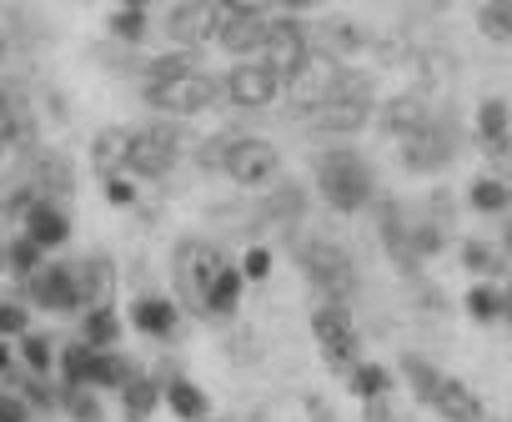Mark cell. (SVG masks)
Segmentation results:
<instances>
[{"label": "cell", "mask_w": 512, "mask_h": 422, "mask_svg": "<svg viewBox=\"0 0 512 422\" xmlns=\"http://www.w3.org/2000/svg\"><path fill=\"white\" fill-rule=\"evenodd\" d=\"M502 247H507V257H512V222H507V237H502Z\"/></svg>", "instance_id": "54"}, {"label": "cell", "mask_w": 512, "mask_h": 422, "mask_svg": "<svg viewBox=\"0 0 512 422\" xmlns=\"http://www.w3.org/2000/svg\"><path fill=\"white\" fill-rule=\"evenodd\" d=\"M297 262H302V272H307V282L317 287L322 302H352V292H357V267H352V257H347L337 242L312 237V242L297 247Z\"/></svg>", "instance_id": "2"}, {"label": "cell", "mask_w": 512, "mask_h": 422, "mask_svg": "<svg viewBox=\"0 0 512 422\" xmlns=\"http://www.w3.org/2000/svg\"><path fill=\"white\" fill-rule=\"evenodd\" d=\"M201 422H216V417H201Z\"/></svg>", "instance_id": "58"}, {"label": "cell", "mask_w": 512, "mask_h": 422, "mask_svg": "<svg viewBox=\"0 0 512 422\" xmlns=\"http://www.w3.org/2000/svg\"><path fill=\"white\" fill-rule=\"evenodd\" d=\"M377 121H382V131H387V136L407 141L412 131H422V126L432 121V111L422 106V96H392V101H382V106H377Z\"/></svg>", "instance_id": "18"}, {"label": "cell", "mask_w": 512, "mask_h": 422, "mask_svg": "<svg viewBox=\"0 0 512 422\" xmlns=\"http://www.w3.org/2000/svg\"><path fill=\"white\" fill-rule=\"evenodd\" d=\"M447 161H452V131L442 121H427L422 131H412L402 141V166H412V171H442Z\"/></svg>", "instance_id": "14"}, {"label": "cell", "mask_w": 512, "mask_h": 422, "mask_svg": "<svg viewBox=\"0 0 512 422\" xmlns=\"http://www.w3.org/2000/svg\"><path fill=\"white\" fill-rule=\"evenodd\" d=\"M282 86H287V81H282L272 66H262V61H236V66L221 76V96H226L231 106H241V111L277 106Z\"/></svg>", "instance_id": "6"}, {"label": "cell", "mask_w": 512, "mask_h": 422, "mask_svg": "<svg viewBox=\"0 0 512 422\" xmlns=\"http://www.w3.org/2000/svg\"><path fill=\"white\" fill-rule=\"evenodd\" d=\"M427 407H432L437 417H447V422H482V402H477V392H472L467 382L447 377V372L437 377V387H432Z\"/></svg>", "instance_id": "15"}, {"label": "cell", "mask_w": 512, "mask_h": 422, "mask_svg": "<svg viewBox=\"0 0 512 422\" xmlns=\"http://www.w3.org/2000/svg\"><path fill=\"white\" fill-rule=\"evenodd\" d=\"M502 322L512 327V282H507V292H502Z\"/></svg>", "instance_id": "52"}, {"label": "cell", "mask_w": 512, "mask_h": 422, "mask_svg": "<svg viewBox=\"0 0 512 422\" xmlns=\"http://www.w3.org/2000/svg\"><path fill=\"white\" fill-rule=\"evenodd\" d=\"M171 161H176V131H166V126L131 131V151H126V171H131V176L156 181V176L171 171Z\"/></svg>", "instance_id": "10"}, {"label": "cell", "mask_w": 512, "mask_h": 422, "mask_svg": "<svg viewBox=\"0 0 512 422\" xmlns=\"http://www.w3.org/2000/svg\"><path fill=\"white\" fill-rule=\"evenodd\" d=\"M131 372H136V357H121V352H111V347H101L96 352V377H91V387H126L131 382Z\"/></svg>", "instance_id": "32"}, {"label": "cell", "mask_w": 512, "mask_h": 422, "mask_svg": "<svg viewBox=\"0 0 512 422\" xmlns=\"http://www.w3.org/2000/svg\"><path fill=\"white\" fill-rule=\"evenodd\" d=\"M221 101V76H211V71H186L181 81H171V86H146V106H156V111H166V116H201V111H211Z\"/></svg>", "instance_id": "5"}, {"label": "cell", "mask_w": 512, "mask_h": 422, "mask_svg": "<svg viewBox=\"0 0 512 422\" xmlns=\"http://www.w3.org/2000/svg\"><path fill=\"white\" fill-rule=\"evenodd\" d=\"M267 41V16H241L236 6L216 0V46L236 61H256Z\"/></svg>", "instance_id": "9"}, {"label": "cell", "mask_w": 512, "mask_h": 422, "mask_svg": "<svg viewBox=\"0 0 512 422\" xmlns=\"http://www.w3.org/2000/svg\"><path fill=\"white\" fill-rule=\"evenodd\" d=\"M0 61H6V41H0Z\"/></svg>", "instance_id": "57"}, {"label": "cell", "mask_w": 512, "mask_h": 422, "mask_svg": "<svg viewBox=\"0 0 512 422\" xmlns=\"http://www.w3.org/2000/svg\"><path fill=\"white\" fill-rule=\"evenodd\" d=\"M226 6H236L241 16H262V11L272 6V0H226Z\"/></svg>", "instance_id": "49"}, {"label": "cell", "mask_w": 512, "mask_h": 422, "mask_svg": "<svg viewBox=\"0 0 512 422\" xmlns=\"http://www.w3.org/2000/svg\"><path fill=\"white\" fill-rule=\"evenodd\" d=\"M241 287H246V277H241V267H221V277L211 282V292H206V312H216V317H231L236 312V302H241Z\"/></svg>", "instance_id": "28"}, {"label": "cell", "mask_w": 512, "mask_h": 422, "mask_svg": "<svg viewBox=\"0 0 512 422\" xmlns=\"http://www.w3.org/2000/svg\"><path fill=\"white\" fill-rule=\"evenodd\" d=\"M161 397H166V407H171L181 422H201V417H211V397H206L191 377H166Z\"/></svg>", "instance_id": "20"}, {"label": "cell", "mask_w": 512, "mask_h": 422, "mask_svg": "<svg viewBox=\"0 0 512 422\" xmlns=\"http://www.w3.org/2000/svg\"><path fill=\"white\" fill-rule=\"evenodd\" d=\"M216 166L236 181V186H267V181H277V171H282V151L267 141V136H231L226 146H221V156H216Z\"/></svg>", "instance_id": "4"}, {"label": "cell", "mask_w": 512, "mask_h": 422, "mask_svg": "<svg viewBox=\"0 0 512 422\" xmlns=\"http://www.w3.org/2000/svg\"><path fill=\"white\" fill-rule=\"evenodd\" d=\"M31 332V312L21 307V302H6V297H0V337H26Z\"/></svg>", "instance_id": "41"}, {"label": "cell", "mask_w": 512, "mask_h": 422, "mask_svg": "<svg viewBox=\"0 0 512 422\" xmlns=\"http://www.w3.org/2000/svg\"><path fill=\"white\" fill-rule=\"evenodd\" d=\"M307 417H312V422H337V412H332L322 397H312V402H307Z\"/></svg>", "instance_id": "48"}, {"label": "cell", "mask_w": 512, "mask_h": 422, "mask_svg": "<svg viewBox=\"0 0 512 422\" xmlns=\"http://www.w3.org/2000/svg\"><path fill=\"white\" fill-rule=\"evenodd\" d=\"M126 151H131V131H126V126H101L96 141H91V161H96L101 176L126 171Z\"/></svg>", "instance_id": "21"}, {"label": "cell", "mask_w": 512, "mask_h": 422, "mask_svg": "<svg viewBox=\"0 0 512 422\" xmlns=\"http://www.w3.org/2000/svg\"><path fill=\"white\" fill-rule=\"evenodd\" d=\"M121 337V317L111 302H96V307H81V342L91 347H116Z\"/></svg>", "instance_id": "24"}, {"label": "cell", "mask_w": 512, "mask_h": 422, "mask_svg": "<svg viewBox=\"0 0 512 422\" xmlns=\"http://www.w3.org/2000/svg\"><path fill=\"white\" fill-rule=\"evenodd\" d=\"M477 136H482V146H497V141L512 136V111H507V101L487 96V101L477 106Z\"/></svg>", "instance_id": "29"}, {"label": "cell", "mask_w": 512, "mask_h": 422, "mask_svg": "<svg viewBox=\"0 0 512 422\" xmlns=\"http://www.w3.org/2000/svg\"><path fill=\"white\" fill-rule=\"evenodd\" d=\"M106 196H111V206H131L136 201V181L126 171H116V176H106Z\"/></svg>", "instance_id": "46"}, {"label": "cell", "mask_w": 512, "mask_h": 422, "mask_svg": "<svg viewBox=\"0 0 512 422\" xmlns=\"http://www.w3.org/2000/svg\"><path fill=\"white\" fill-rule=\"evenodd\" d=\"M21 342V362L36 372V377H51V367H56V347L41 337V332H26V337H16Z\"/></svg>", "instance_id": "36"}, {"label": "cell", "mask_w": 512, "mask_h": 422, "mask_svg": "<svg viewBox=\"0 0 512 422\" xmlns=\"http://www.w3.org/2000/svg\"><path fill=\"white\" fill-rule=\"evenodd\" d=\"M131 322L146 332V337H171L176 332V322H181V307L171 302V297H136V307H131Z\"/></svg>", "instance_id": "19"}, {"label": "cell", "mask_w": 512, "mask_h": 422, "mask_svg": "<svg viewBox=\"0 0 512 422\" xmlns=\"http://www.w3.org/2000/svg\"><path fill=\"white\" fill-rule=\"evenodd\" d=\"M26 297L41 307V312H81V287H76V272L71 267H41L26 277Z\"/></svg>", "instance_id": "12"}, {"label": "cell", "mask_w": 512, "mask_h": 422, "mask_svg": "<svg viewBox=\"0 0 512 422\" xmlns=\"http://www.w3.org/2000/svg\"><path fill=\"white\" fill-rule=\"evenodd\" d=\"M402 242L412 247V257H437V252H442V227H437V222H422V227L402 232Z\"/></svg>", "instance_id": "39"}, {"label": "cell", "mask_w": 512, "mask_h": 422, "mask_svg": "<svg viewBox=\"0 0 512 422\" xmlns=\"http://www.w3.org/2000/svg\"><path fill=\"white\" fill-rule=\"evenodd\" d=\"M166 36L176 41V51H201L206 41H216V0H181L166 16Z\"/></svg>", "instance_id": "11"}, {"label": "cell", "mask_w": 512, "mask_h": 422, "mask_svg": "<svg viewBox=\"0 0 512 422\" xmlns=\"http://www.w3.org/2000/svg\"><path fill=\"white\" fill-rule=\"evenodd\" d=\"M467 201H472V211H482V217H502V211L512 206V186L502 176H477Z\"/></svg>", "instance_id": "26"}, {"label": "cell", "mask_w": 512, "mask_h": 422, "mask_svg": "<svg viewBox=\"0 0 512 422\" xmlns=\"http://www.w3.org/2000/svg\"><path fill=\"white\" fill-rule=\"evenodd\" d=\"M312 41H322L317 51H327V56H337V61H347V56H362V51L372 46L367 26H357L352 16H327V21L312 31Z\"/></svg>", "instance_id": "17"}, {"label": "cell", "mask_w": 512, "mask_h": 422, "mask_svg": "<svg viewBox=\"0 0 512 422\" xmlns=\"http://www.w3.org/2000/svg\"><path fill=\"white\" fill-rule=\"evenodd\" d=\"M0 422H31L26 392H0Z\"/></svg>", "instance_id": "45"}, {"label": "cell", "mask_w": 512, "mask_h": 422, "mask_svg": "<svg viewBox=\"0 0 512 422\" xmlns=\"http://www.w3.org/2000/svg\"><path fill=\"white\" fill-rule=\"evenodd\" d=\"M377 116V106H372V91H352V96H327L317 111H312V126L317 131H332V136H347V131H362L367 121Z\"/></svg>", "instance_id": "13"}, {"label": "cell", "mask_w": 512, "mask_h": 422, "mask_svg": "<svg viewBox=\"0 0 512 422\" xmlns=\"http://www.w3.org/2000/svg\"><path fill=\"white\" fill-rule=\"evenodd\" d=\"M437 367L432 362H422V357H407V382H412V392H417V402H427L432 397V387H437Z\"/></svg>", "instance_id": "42"}, {"label": "cell", "mask_w": 512, "mask_h": 422, "mask_svg": "<svg viewBox=\"0 0 512 422\" xmlns=\"http://www.w3.org/2000/svg\"><path fill=\"white\" fill-rule=\"evenodd\" d=\"M221 267H226V257L206 242H181L176 247V287H181L191 312H206V292L221 277Z\"/></svg>", "instance_id": "7"}, {"label": "cell", "mask_w": 512, "mask_h": 422, "mask_svg": "<svg viewBox=\"0 0 512 422\" xmlns=\"http://www.w3.org/2000/svg\"><path fill=\"white\" fill-rule=\"evenodd\" d=\"M312 337H317V347H322V362H327L337 377H347V372L362 362V332H357L347 302H317V312H312Z\"/></svg>", "instance_id": "3"}, {"label": "cell", "mask_w": 512, "mask_h": 422, "mask_svg": "<svg viewBox=\"0 0 512 422\" xmlns=\"http://www.w3.org/2000/svg\"><path fill=\"white\" fill-rule=\"evenodd\" d=\"M0 156H6V131H0Z\"/></svg>", "instance_id": "56"}, {"label": "cell", "mask_w": 512, "mask_h": 422, "mask_svg": "<svg viewBox=\"0 0 512 422\" xmlns=\"http://www.w3.org/2000/svg\"><path fill=\"white\" fill-rule=\"evenodd\" d=\"M467 317L472 322H502V292L497 287H487V282H472V292H467Z\"/></svg>", "instance_id": "35"}, {"label": "cell", "mask_w": 512, "mask_h": 422, "mask_svg": "<svg viewBox=\"0 0 512 422\" xmlns=\"http://www.w3.org/2000/svg\"><path fill=\"white\" fill-rule=\"evenodd\" d=\"M201 61H196V51H171V56H156V61H146V86H171V81H181L186 71H196Z\"/></svg>", "instance_id": "31"}, {"label": "cell", "mask_w": 512, "mask_h": 422, "mask_svg": "<svg viewBox=\"0 0 512 422\" xmlns=\"http://www.w3.org/2000/svg\"><path fill=\"white\" fill-rule=\"evenodd\" d=\"M6 267L26 282L31 272H41V267H46V252H41V247H36L26 232H21V237H11V242H6Z\"/></svg>", "instance_id": "34"}, {"label": "cell", "mask_w": 512, "mask_h": 422, "mask_svg": "<svg viewBox=\"0 0 512 422\" xmlns=\"http://www.w3.org/2000/svg\"><path fill=\"white\" fill-rule=\"evenodd\" d=\"M11 367H16V347L0 337V377H11Z\"/></svg>", "instance_id": "50"}, {"label": "cell", "mask_w": 512, "mask_h": 422, "mask_svg": "<svg viewBox=\"0 0 512 422\" xmlns=\"http://www.w3.org/2000/svg\"><path fill=\"white\" fill-rule=\"evenodd\" d=\"M71 166H66V156H41V166H36V191H41V201H61V196H71Z\"/></svg>", "instance_id": "27"}, {"label": "cell", "mask_w": 512, "mask_h": 422, "mask_svg": "<svg viewBox=\"0 0 512 422\" xmlns=\"http://www.w3.org/2000/svg\"><path fill=\"white\" fill-rule=\"evenodd\" d=\"M116 6H126V11H146L151 0H116Z\"/></svg>", "instance_id": "53"}, {"label": "cell", "mask_w": 512, "mask_h": 422, "mask_svg": "<svg viewBox=\"0 0 512 422\" xmlns=\"http://www.w3.org/2000/svg\"><path fill=\"white\" fill-rule=\"evenodd\" d=\"M161 402V377H146V372H131V382L121 387V412L126 422H146Z\"/></svg>", "instance_id": "22"}, {"label": "cell", "mask_w": 512, "mask_h": 422, "mask_svg": "<svg viewBox=\"0 0 512 422\" xmlns=\"http://www.w3.org/2000/svg\"><path fill=\"white\" fill-rule=\"evenodd\" d=\"M146 11H126V6H116V16H111V41H121V46H141L146 41Z\"/></svg>", "instance_id": "37"}, {"label": "cell", "mask_w": 512, "mask_h": 422, "mask_svg": "<svg viewBox=\"0 0 512 422\" xmlns=\"http://www.w3.org/2000/svg\"><path fill=\"white\" fill-rule=\"evenodd\" d=\"M76 272V287H81V307H96V302H106L111 297V282H116V267L106 262V257H86L81 267H71Z\"/></svg>", "instance_id": "23"}, {"label": "cell", "mask_w": 512, "mask_h": 422, "mask_svg": "<svg viewBox=\"0 0 512 422\" xmlns=\"http://www.w3.org/2000/svg\"><path fill=\"white\" fill-rule=\"evenodd\" d=\"M272 6H282V11H312V6H322V0H272Z\"/></svg>", "instance_id": "51"}, {"label": "cell", "mask_w": 512, "mask_h": 422, "mask_svg": "<svg viewBox=\"0 0 512 422\" xmlns=\"http://www.w3.org/2000/svg\"><path fill=\"white\" fill-rule=\"evenodd\" d=\"M0 272H6V242H0Z\"/></svg>", "instance_id": "55"}, {"label": "cell", "mask_w": 512, "mask_h": 422, "mask_svg": "<svg viewBox=\"0 0 512 422\" xmlns=\"http://www.w3.org/2000/svg\"><path fill=\"white\" fill-rule=\"evenodd\" d=\"M462 267H467L472 277H482V282H487V277H492V267H497V257H492L482 242H467V247H462Z\"/></svg>", "instance_id": "43"}, {"label": "cell", "mask_w": 512, "mask_h": 422, "mask_svg": "<svg viewBox=\"0 0 512 422\" xmlns=\"http://www.w3.org/2000/svg\"><path fill=\"white\" fill-rule=\"evenodd\" d=\"M312 56V31L297 21V16H282V21H267V41H262V66H272L282 81H292L302 71V61Z\"/></svg>", "instance_id": "8"}, {"label": "cell", "mask_w": 512, "mask_h": 422, "mask_svg": "<svg viewBox=\"0 0 512 422\" xmlns=\"http://www.w3.org/2000/svg\"><path fill=\"white\" fill-rule=\"evenodd\" d=\"M21 222H26V237H31L41 252H61V247L71 242V217H66L56 201H36Z\"/></svg>", "instance_id": "16"}, {"label": "cell", "mask_w": 512, "mask_h": 422, "mask_svg": "<svg viewBox=\"0 0 512 422\" xmlns=\"http://www.w3.org/2000/svg\"><path fill=\"white\" fill-rule=\"evenodd\" d=\"M96 352L101 347H91V342H71L56 362H61V377H66V387H91V377H96Z\"/></svg>", "instance_id": "25"}, {"label": "cell", "mask_w": 512, "mask_h": 422, "mask_svg": "<svg viewBox=\"0 0 512 422\" xmlns=\"http://www.w3.org/2000/svg\"><path fill=\"white\" fill-rule=\"evenodd\" d=\"M317 186L332 211H362L372 201V171L357 151H322L317 156Z\"/></svg>", "instance_id": "1"}, {"label": "cell", "mask_w": 512, "mask_h": 422, "mask_svg": "<svg viewBox=\"0 0 512 422\" xmlns=\"http://www.w3.org/2000/svg\"><path fill=\"white\" fill-rule=\"evenodd\" d=\"M347 387H352L362 402H372V397H387V392H392V372H387L382 362H357V367L347 372Z\"/></svg>", "instance_id": "30"}, {"label": "cell", "mask_w": 512, "mask_h": 422, "mask_svg": "<svg viewBox=\"0 0 512 422\" xmlns=\"http://www.w3.org/2000/svg\"><path fill=\"white\" fill-rule=\"evenodd\" d=\"M66 412L76 422H101V402H96V387H66Z\"/></svg>", "instance_id": "40"}, {"label": "cell", "mask_w": 512, "mask_h": 422, "mask_svg": "<svg viewBox=\"0 0 512 422\" xmlns=\"http://www.w3.org/2000/svg\"><path fill=\"white\" fill-rule=\"evenodd\" d=\"M477 31H482L487 41H507V46H512V0H482Z\"/></svg>", "instance_id": "33"}, {"label": "cell", "mask_w": 512, "mask_h": 422, "mask_svg": "<svg viewBox=\"0 0 512 422\" xmlns=\"http://www.w3.org/2000/svg\"><path fill=\"white\" fill-rule=\"evenodd\" d=\"M362 412H367V422H397V417H392V407H387V397H372V402H362Z\"/></svg>", "instance_id": "47"}, {"label": "cell", "mask_w": 512, "mask_h": 422, "mask_svg": "<svg viewBox=\"0 0 512 422\" xmlns=\"http://www.w3.org/2000/svg\"><path fill=\"white\" fill-rule=\"evenodd\" d=\"M241 277H246V282H267V277H272V252H267V247H251V252L241 257Z\"/></svg>", "instance_id": "44"}, {"label": "cell", "mask_w": 512, "mask_h": 422, "mask_svg": "<svg viewBox=\"0 0 512 422\" xmlns=\"http://www.w3.org/2000/svg\"><path fill=\"white\" fill-rule=\"evenodd\" d=\"M302 206H307V186L302 181H287V186H277L272 191V201H267V211H272V217H302Z\"/></svg>", "instance_id": "38"}]
</instances>
